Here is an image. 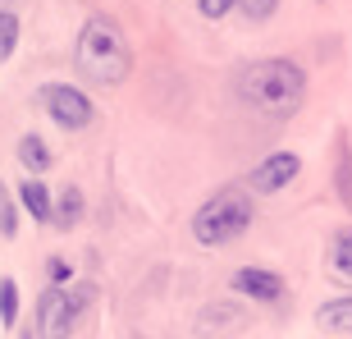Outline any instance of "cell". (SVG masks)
Wrapping results in <instances>:
<instances>
[{
	"label": "cell",
	"instance_id": "1",
	"mask_svg": "<svg viewBox=\"0 0 352 339\" xmlns=\"http://www.w3.org/2000/svg\"><path fill=\"white\" fill-rule=\"evenodd\" d=\"M74 65L82 79H91L96 88H119L133 74V46L124 37V28L105 14H91L87 23L78 28L74 41Z\"/></svg>",
	"mask_w": 352,
	"mask_h": 339
},
{
	"label": "cell",
	"instance_id": "2",
	"mask_svg": "<svg viewBox=\"0 0 352 339\" xmlns=\"http://www.w3.org/2000/svg\"><path fill=\"white\" fill-rule=\"evenodd\" d=\"M238 96L261 119H288L307 96V74L293 60H256L238 74Z\"/></svg>",
	"mask_w": 352,
	"mask_h": 339
},
{
	"label": "cell",
	"instance_id": "3",
	"mask_svg": "<svg viewBox=\"0 0 352 339\" xmlns=\"http://www.w3.org/2000/svg\"><path fill=\"white\" fill-rule=\"evenodd\" d=\"M252 225V197L248 188H224L215 193L210 202H201L192 216V238L201 248H224V243H234V238L248 234Z\"/></svg>",
	"mask_w": 352,
	"mask_h": 339
},
{
	"label": "cell",
	"instance_id": "4",
	"mask_svg": "<svg viewBox=\"0 0 352 339\" xmlns=\"http://www.w3.org/2000/svg\"><path fill=\"white\" fill-rule=\"evenodd\" d=\"M87 302H91V289L69 294L65 285H51V289L37 298V335H41V339H69Z\"/></svg>",
	"mask_w": 352,
	"mask_h": 339
},
{
	"label": "cell",
	"instance_id": "5",
	"mask_svg": "<svg viewBox=\"0 0 352 339\" xmlns=\"http://www.w3.org/2000/svg\"><path fill=\"white\" fill-rule=\"evenodd\" d=\"M37 101H41V110H46L60 129H69V133H82L91 119H96L91 96L82 88H74V83H46V88L37 92Z\"/></svg>",
	"mask_w": 352,
	"mask_h": 339
},
{
	"label": "cell",
	"instance_id": "6",
	"mask_svg": "<svg viewBox=\"0 0 352 339\" xmlns=\"http://www.w3.org/2000/svg\"><path fill=\"white\" fill-rule=\"evenodd\" d=\"M298 174H302V156L298 152H274V156H265L261 165L248 174V188L252 193H279V188H288Z\"/></svg>",
	"mask_w": 352,
	"mask_h": 339
},
{
	"label": "cell",
	"instance_id": "7",
	"mask_svg": "<svg viewBox=\"0 0 352 339\" xmlns=\"http://www.w3.org/2000/svg\"><path fill=\"white\" fill-rule=\"evenodd\" d=\"M248 326V307L234 298H220V302H206L197 312V335H238Z\"/></svg>",
	"mask_w": 352,
	"mask_h": 339
},
{
	"label": "cell",
	"instance_id": "8",
	"mask_svg": "<svg viewBox=\"0 0 352 339\" xmlns=\"http://www.w3.org/2000/svg\"><path fill=\"white\" fill-rule=\"evenodd\" d=\"M234 294H243V298L252 302H279L284 298V280L274 271H261V266H243V271H234Z\"/></svg>",
	"mask_w": 352,
	"mask_h": 339
},
{
	"label": "cell",
	"instance_id": "9",
	"mask_svg": "<svg viewBox=\"0 0 352 339\" xmlns=\"http://www.w3.org/2000/svg\"><path fill=\"white\" fill-rule=\"evenodd\" d=\"M316 326L325 330V335H352V294L320 302L316 307Z\"/></svg>",
	"mask_w": 352,
	"mask_h": 339
},
{
	"label": "cell",
	"instance_id": "10",
	"mask_svg": "<svg viewBox=\"0 0 352 339\" xmlns=\"http://www.w3.org/2000/svg\"><path fill=\"white\" fill-rule=\"evenodd\" d=\"M19 202H23V211L32 216V220H55V202H51V188L37 179V174H28L23 183H19Z\"/></svg>",
	"mask_w": 352,
	"mask_h": 339
},
{
	"label": "cell",
	"instance_id": "11",
	"mask_svg": "<svg viewBox=\"0 0 352 339\" xmlns=\"http://www.w3.org/2000/svg\"><path fill=\"white\" fill-rule=\"evenodd\" d=\"M19 165H23L28 174H37V179H41V174L55 165V152L41 143L37 133H23V138H19Z\"/></svg>",
	"mask_w": 352,
	"mask_h": 339
},
{
	"label": "cell",
	"instance_id": "12",
	"mask_svg": "<svg viewBox=\"0 0 352 339\" xmlns=\"http://www.w3.org/2000/svg\"><path fill=\"white\" fill-rule=\"evenodd\" d=\"M82 220V188H60V197H55V229H74V225Z\"/></svg>",
	"mask_w": 352,
	"mask_h": 339
},
{
	"label": "cell",
	"instance_id": "13",
	"mask_svg": "<svg viewBox=\"0 0 352 339\" xmlns=\"http://www.w3.org/2000/svg\"><path fill=\"white\" fill-rule=\"evenodd\" d=\"M329 266H334V275L352 280V229L334 234V243H329Z\"/></svg>",
	"mask_w": 352,
	"mask_h": 339
},
{
	"label": "cell",
	"instance_id": "14",
	"mask_svg": "<svg viewBox=\"0 0 352 339\" xmlns=\"http://www.w3.org/2000/svg\"><path fill=\"white\" fill-rule=\"evenodd\" d=\"M0 326H19V285L10 275L0 280Z\"/></svg>",
	"mask_w": 352,
	"mask_h": 339
},
{
	"label": "cell",
	"instance_id": "15",
	"mask_svg": "<svg viewBox=\"0 0 352 339\" xmlns=\"http://www.w3.org/2000/svg\"><path fill=\"white\" fill-rule=\"evenodd\" d=\"M14 46H19V14L0 10V65L14 55Z\"/></svg>",
	"mask_w": 352,
	"mask_h": 339
},
{
	"label": "cell",
	"instance_id": "16",
	"mask_svg": "<svg viewBox=\"0 0 352 339\" xmlns=\"http://www.w3.org/2000/svg\"><path fill=\"white\" fill-rule=\"evenodd\" d=\"M19 234V207L10 197V183H0V238H14Z\"/></svg>",
	"mask_w": 352,
	"mask_h": 339
},
{
	"label": "cell",
	"instance_id": "17",
	"mask_svg": "<svg viewBox=\"0 0 352 339\" xmlns=\"http://www.w3.org/2000/svg\"><path fill=\"white\" fill-rule=\"evenodd\" d=\"M238 10H243V19H248V23H265V19H274L279 0H243Z\"/></svg>",
	"mask_w": 352,
	"mask_h": 339
},
{
	"label": "cell",
	"instance_id": "18",
	"mask_svg": "<svg viewBox=\"0 0 352 339\" xmlns=\"http://www.w3.org/2000/svg\"><path fill=\"white\" fill-rule=\"evenodd\" d=\"M46 280H51V285H69V280H74L69 257H46Z\"/></svg>",
	"mask_w": 352,
	"mask_h": 339
},
{
	"label": "cell",
	"instance_id": "19",
	"mask_svg": "<svg viewBox=\"0 0 352 339\" xmlns=\"http://www.w3.org/2000/svg\"><path fill=\"white\" fill-rule=\"evenodd\" d=\"M238 5H243V0H197V14H201V19H224V14L238 10Z\"/></svg>",
	"mask_w": 352,
	"mask_h": 339
},
{
	"label": "cell",
	"instance_id": "20",
	"mask_svg": "<svg viewBox=\"0 0 352 339\" xmlns=\"http://www.w3.org/2000/svg\"><path fill=\"white\" fill-rule=\"evenodd\" d=\"M0 5H5V10H19V5H23V0H0Z\"/></svg>",
	"mask_w": 352,
	"mask_h": 339
},
{
	"label": "cell",
	"instance_id": "21",
	"mask_svg": "<svg viewBox=\"0 0 352 339\" xmlns=\"http://www.w3.org/2000/svg\"><path fill=\"white\" fill-rule=\"evenodd\" d=\"M23 339H32V330H28V335H23Z\"/></svg>",
	"mask_w": 352,
	"mask_h": 339
}]
</instances>
